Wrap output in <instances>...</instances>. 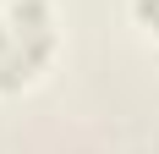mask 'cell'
Segmentation results:
<instances>
[{
	"mask_svg": "<svg viewBox=\"0 0 159 154\" xmlns=\"http://www.w3.org/2000/svg\"><path fill=\"white\" fill-rule=\"evenodd\" d=\"M55 50V11L49 0H11L0 11V94L22 88Z\"/></svg>",
	"mask_w": 159,
	"mask_h": 154,
	"instance_id": "6da1fadb",
	"label": "cell"
},
{
	"mask_svg": "<svg viewBox=\"0 0 159 154\" xmlns=\"http://www.w3.org/2000/svg\"><path fill=\"white\" fill-rule=\"evenodd\" d=\"M132 11H137V22H143V28L159 33V0H132Z\"/></svg>",
	"mask_w": 159,
	"mask_h": 154,
	"instance_id": "7a4b0ae2",
	"label": "cell"
}]
</instances>
